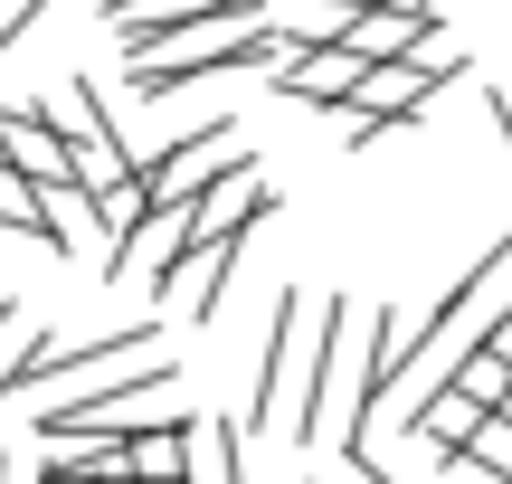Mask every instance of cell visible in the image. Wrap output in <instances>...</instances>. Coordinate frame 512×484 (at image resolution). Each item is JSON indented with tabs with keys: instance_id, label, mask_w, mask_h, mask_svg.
Returning <instances> with one entry per match:
<instances>
[{
	"instance_id": "6da1fadb",
	"label": "cell",
	"mask_w": 512,
	"mask_h": 484,
	"mask_svg": "<svg viewBox=\"0 0 512 484\" xmlns=\"http://www.w3.org/2000/svg\"><path fill=\"white\" fill-rule=\"evenodd\" d=\"M342 295H304V285H285L275 295V323H266V371H256V399H247V428H294V409H304V380H313V352H323V323Z\"/></svg>"
},
{
	"instance_id": "7a4b0ae2",
	"label": "cell",
	"mask_w": 512,
	"mask_h": 484,
	"mask_svg": "<svg viewBox=\"0 0 512 484\" xmlns=\"http://www.w3.org/2000/svg\"><path fill=\"white\" fill-rule=\"evenodd\" d=\"M238 257H247V238H190L181 257L152 276V304H181L190 323H209V314H219V295L238 285Z\"/></svg>"
},
{
	"instance_id": "3957f363",
	"label": "cell",
	"mask_w": 512,
	"mask_h": 484,
	"mask_svg": "<svg viewBox=\"0 0 512 484\" xmlns=\"http://www.w3.org/2000/svg\"><path fill=\"white\" fill-rule=\"evenodd\" d=\"M266 219H275V181L247 162V152L219 171V181L190 190V238H247V228H266Z\"/></svg>"
},
{
	"instance_id": "277c9868",
	"label": "cell",
	"mask_w": 512,
	"mask_h": 484,
	"mask_svg": "<svg viewBox=\"0 0 512 484\" xmlns=\"http://www.w3.org/2000/svg\"><path fill=\"white\" fill-rule=\"evenodd\" d=\"M275 95H294V105H342V95H351V76H361V57H351L342 48V38H313V48H285V57H275Z\"/></svg>"
},
{
	"instance_id": "5b68a950",
	"label": "cell",
	"mask_w": 512,
	"mask_h": 484,
	"mask_svg": "<svg viewBox=\"0 0 512 484\" xmlns=\"http://www.w3.org/2000/svg\"><path fill=\"white\" fill-rule=\"evenodd\" d=\"M200 10H219V0H105V19H114V38H124V57H143L162 29H181V19H200Z\"/></svg>"
},
{
	"instance_id": "8992f818",
	"label": "cell",
	"mask_w": 512,
	"mask_h": 484,
	"mask_svg": "<svg viewBox=\"0 0 512 484\" xmlns=\"http://www.w3.org/2000/svg\"><path fill=\"white\" fill-rule=\"evenodd\" d=\"M181 484H247L238 428H219V418H190V475H181Z\"/></svg>"
},
{
	"instance_id": "52a82bcc",
	"label": "cell",
	"mask_w": 512,
	"mask_h": 484,
	"mask_svg": "<svg viewBox=\"0 0 512 484\" xmlns=\"http://www.w3.org/2000/svg\"><path fill=\"white\" fill-rule=\"evenodd\" d=\"M399 57H408V67H418V76H437V86H446V76H465V67H475V57L456 48V29H446V19H427V29L408 38Z\"/></svg>"
},
{
	"instance_id": "ba28073f",
	"label": "cell",
	"mask_w": 512,
	"mask_h": 484,
	"mask_svg": "<svg viewBox=\"0 0 512 484\" xmlns=\"http://www.w3.org/2000/svg\"><path fill=\"white\" fill-rule=\"evenodd\" d=\"M456 466H475V475L512 484V418H503V409H484V428L465 437V456H456Z\"/></svg>"
},
{
	"instance_id": "9c48e42d",
	"label": "cell",
	"mask_w": 512,
	"mask_h": 484,
	"mask_svg": "<svg viewBox=\"0 0 512 484\" xmlns=\"http://www.w3.org/2000/svg\"><path fill=\"white\" fill-rule=\"evenodd\" d=\"M38 10H48V0H0V57H10V48H19V38H29V29H38Z\"/></svg>"
},
{
	"instance_id": "30bf717a",
	"label": "cell",
	"mask_w": 512,
	"mask_h": 484,
	"mask_svg": "<svg viewBox=\"0 0 512 484\" xmlns=\"http://www.w3.org/2000/svg\"><path fill=\"white\" fill-rule=\"evenodd\" d=\"M38 484H86V475H76V466H38Z\"/></svg>"
},
{
	"instance_id": "8fae6325",
	"label": "cell",
	"mask_w": 512,
	"mask_h": 484,
	"mask_svg": "<svg viewBox=\"0 0 512 484\" xmlns=\"http://www.w3.org/2000/svg\"><path fill=\"white\" fill-rule=\"evenodd\" d=\"M494 124H503V143H512V86H503V95H494Z\"/></svg>"
},
{
	"instance_id": "7c38bea8",
	"label": "cell",
	"mask_w": 512,
	"mask_h": 484,
	"mask_svg": "<svg viewBox=\"0 0 512 484\" xmlns=\"http://www.w3.org/2000/svg\"><path fill=\"white\" fill-rule=\"evenodd\" d=\"M484 342H494V352H503V361H512V314H503V323H494V333H484Z\"/></svg>"
},
{
	"instance_id": "4fadbf2b",
	"label": "cell",
	"mask_w": 512,
	"mask_h": 484,
	"mask_svg": "<svg viewBox=\"0 0 512 484\" xmlns=\"http://www.w3.org/2000/svg\"><path fill=\"white\" fill-rule=\"evenodd\" d=\"M10 314H19V304H10V295H0V323H10Z\"/></svg>"
},
{
	"instance_id": "5bb4252c",
	"label": "cell",
	"mask_w": 512,
	"mask_h": 484,
	"mask_svg": "<svg viewBox=\"0 0 512 484\" xmlns=\"http://www.w3.org/2000/svg\"><path fill=\"white\" fill-rule=\"evenodd\" d=\"M494 409H503V418H512V390H503V399H494Z\"/></svg>"
}]
</instances>
